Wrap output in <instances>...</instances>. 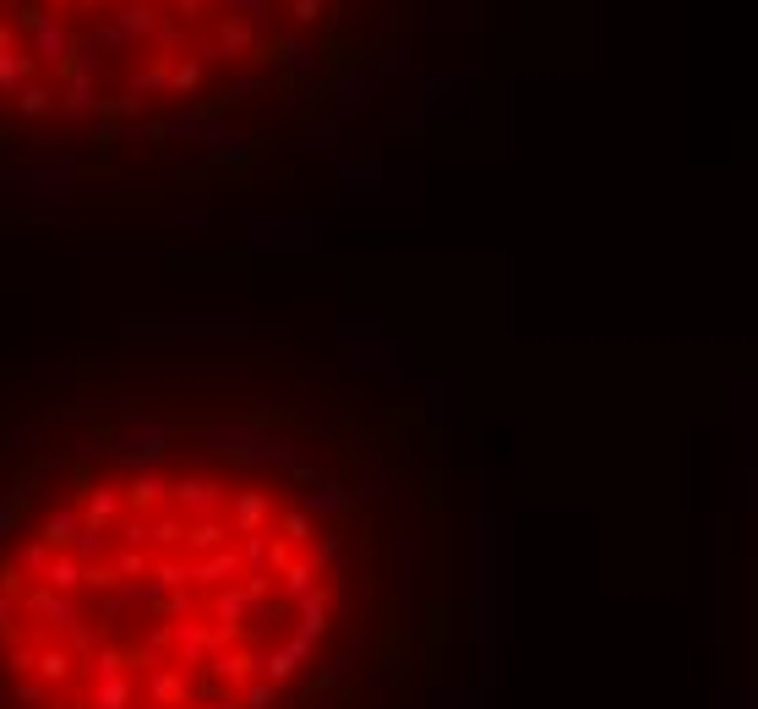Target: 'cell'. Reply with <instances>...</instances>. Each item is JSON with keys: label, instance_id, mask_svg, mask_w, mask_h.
I'll return each instance as SVG.
<instances>
[{"label": "cell", "instance_id": "9c48e42d", "mask_svg": "<svg viewBox=\"0 0 758 709\" xmlns=\"http://www.w3.org/2000/svg\"><path fill=\"white\" fill-rule=\"evenodd\" d=\"M77 529H82V503H77V497H65V503H55V508H44V518H39V540L55 546V551H65V546L77 540Z\"/></svg>", "mask_w": 758, "mask_h": 709}, {"label": "cell", "instance_id": "5b68a950", "mask_svg": "<svg viewBox=\"0 0 758 709\" xmlns=\"http://www.w3.org/2000/svg\"><path fill=\"white\" fill-rule=\"evenodd\" d=\"M241 574H246V563H241V546H235V540L219 546V551L186 557V579L196 595H213V589H224V584H241Z\"/></svg>", "mask_w": 758, "mask_h": 709}, {"label": "cell", "instance_id": "7c38bea8", "mask_svg": "<svg viewBox=\"0 0 758 709\" xmlns=\"http://www.w3.org/2000/svg\"><path fill=\"white\" fill-rule=\"evenodd\" d=\"M33 677H39V682H50V688H65V682L77 677V660H71V649H65L61 639H39Z\"/></svg>", "mask_w": 758, "mask_h": 709}, {"label": "cell", "instance_id": "d4e9b609", "mask_svg": "<svg viewBox=\"0 0 758 709\" xmlns=\"http://www.w3.org/2000/svg\"><path fill=\"white\" fill-rule=\"evenodd\" d=\"M115 584H127L115 574V563H88V568H82V589H88V595H110Z\"/></svg>", "mask_w": 758, "mask_h": 709}, {"label": "cell", "instance_id": "4fadbf2b", "mask_svg": "<svg viewBox=\"0 0 758 709\" xmlns=\"http://www.w3.org/2000/svg\"><path fill=\"white\" fill-rule=\"evenodd\" d=\"M131 671V639H110L88 655V677H127Z\"/></svg>", "mask_w": 758, "mask_h": 709}, {"label": "cell", "instance_id": "52a82bcc", "mask_svg": "<svg viewBox=\"0 0 758 709\" xmlns=\"http://www.w3.org/2000/svg\"><path fill=\"white\" fill-rule=\"evenodd\" d=\"M77 503H82V524L115 529V524L127 518V486H121V480H88V486L77 492Z\"/></svg>", "mask_w": 758, "mask_h": 709}, {"label": "cell", "instance_id": "8fae6325", "mask_svg": "<svg viewBox=\"0 0 758 709\" xmlns=\"http://www.w3.org/2000/svg\"><path fill=\"white\" fill-rule=\"evenodd\" d=\"M230 540H235V529H230V518H224V514L186 518V557H202V551H219V546H230Z\"/></svg>", "mask_w": 758, "mask_h": 709}, {"label": "cell", "instance_id": "cb8c5ba5", "mask_svg": "<svg viewBox=\"0 0 758 709\" xmlns=\"http://www.w3.org/2000/svg\"><path fill=\"white\" fill-rule=\"evenodd\" d=\"M284 699V688H273L267 677H252L246 688H241V709H273Z\"/></svg>", "mask_w": 758, "mask_h": 709}, {"label": "cell", "instance_id": "2e32d148", "mask_svg": "<svg viewBox=\"0 0 758 709\" xmlns=\"http://www.w3.org/2000/svg\"><path fill=\"white\" fill-rule=\"evenodd\" d=\"M148 546H159V551H186V518L153 514L148 518Z\"/></svg>", "mask_w": 758, "mask_h": 709}, {"label": "cell", "instance_id": "30bf717a", "mask_svg": "<svg viewBox=\"0 0 758 709\" xmlns=\"http://www.w3.org/2000/svg\"><path fill=\"white\" fill-rule=\"evenodd\" d=\"M82 705L88 709H137V682L127 677H88V693H82Z\"/></svg>", "mask_w": 758, "mask_h": 709}, {"label": "cell", "instance_id": "ba28073f", "mask_svg": "<svg viewBox=\"0 0 758 709\" xmlns=\"http://www.w3.org/2000/svg\"><path fill=\"white\" fill-rule=\"evenodd\" d=\"M121 486H127V514L153 518V514L170 508V486H175V480H170L164 469H137V475H127Z\"/></svg>", "mask_w": 758, "mask_h": 709}, {"label": "cell", "instance_id": "6da1fadb", "mask_svg": "<svg viewBox=\"0 0 758 709\" xmlns=\"http://www.w3.org/2000/svg\"><path fill=\"white\" fill-rule=\"evenodd\" d=\"M17 611H22V622H44V628H77V622H88V611H82V600L77 595H61V589H44V584H28L22 589V600H17Z\"/></svg>", "mask_w": 758, "mask_h": 709}, {"label": "cell", "instance_id": "8992f818", "mask_svg": "<svg viewBox=\"0 0 758 709\" xmlns=\"http://www.w3.org/2000/svg\"><path fill=\"white\" fill-rule=\"evenodd\" d=\"M279 503H284V497H273L267 486H230L224 518H230L235 535H246V529H267V524L279 518Z\"/></svg>", "mask_w": 758, "mask_h": 709}, {"label": "cell", "instance_id": "44dd1931", "mask_svg": "<svg viewBox=\"0 0 758 709\" xmlns=\"http://www.w3.org/2000/svg\"><path fill=\"white\" fill-rule=\"evenodd\" d=\"M50 699H55V688L39 682V677H17V688H11V705L17 709H44Z\"/></svg>", "mask_w": 758, "mask_h": 709}, {"label": "cell", "instance_id": "4316f807", "mask_svg": "<svg viewBox=\"0 0 758 709\" xmlns=\"http://www.w3.org/2000/svg\"><path fill=\"white\" fill-rule=\"evenodd\" d=\"M115 529H121V535H115V546H137V551H148V518H142V514H127Z\"/></svg>", "mask_w": 758, "mask_h": 709}, {"label": "cell", "instance_id": "484cf974", "mask_svg": "<svg viewBox=\"0 0 758 709\" xmlns=\"http://www.w3.org/2000/svg\"><path fill=\"white\" fill-rule=\"evenodd\" d=\"M50 110H55V93H50V88H33V82L17 88V115H50Z\"/></svg>", "mask_w": 758, "mask_h": 709}, {"label": "cell", "instance_id": "7402d4cb", "mask_svg": "<svg viewBox=\"0 0 758 709\" xmlns=\"http://www.w3.org/2000/svg\"><path fill=\"white\" fill-rule=\"evenodd\" d=\"M137 600H142V589H131V584H115V589L99 600V617H104V622H121V617H127Z\"/></svg>", "mask_w": 758, "mask_h": 709}, {"label": "cell", "instance_id": "f1b7e54d", "mask_svg": "<svg viewBox=\"0 0 758 709\" xmlns=\"http://www.w3.org/2000/svg\"><path fill=\"white\" fill-rule=\"evenodd\" d=\"M0 709H6V705H0Z\"/></svg>", "mask_w": 758, "mask_h": 709}, {"label": "cell", "instance_id": "ac0fdd59", "mask_svg": "<svg viewBox=\"0 0 758 709\" xmlns=\"http://www.w3.org/2000/svg\"><path fill=\"white\" fill-rule=\"evenodd\" d=\"M33 660H39V639H11L0 655V671L6 677H33Z\"/></svg>", "mask_w": 758, "mask_h": 709}, {"label": "cell", "instance_id": "3957f363", "mask_svg": "<svg viewBox=\"0 0 758 709\" xmlns=\"http://www.w3.org/2000/svg\"><path fill=\"white\" fill-rule=\"evenodd\" d=\"M262 655H267L262 645L213 649V655H208V666H202L196 677H208V682H224V688H235V693H241V688H246L252 677H262Z\"/></svg>", "mask_w": 758, "mask_h": 709}, {"label": "cell", "instance_id": "e0dca14e", "mask_svg": "<svg viewBox=\"0 0 758 709\" xmlns=\"http://www.w3.org/2000/svg\"><path fill=\"white\" fill-rule=\"evenodd\" d=\"M28 77H33V55L11 50V39L0 33V93H11V88H28Z\"/></svg>", "mask_w": 758, "mask_h": 709}, {"label": "cell", "instance_id": "9a60e30c", "mask_svg": "<svg viewBox=\"0 0 758 709\" xmlns=\"http://www.w3.org/2000/svg\"><path fill=\"white\" fill-rule=\"evenodd\" d=\"M110 546H115V540H110V529H93V524H82V529H77V540H71L65 551H71V557L88 568V563H110Z\"/></svg>", "mask_w": 758, "mask_h": 709}, {"label": "cell", "instance_id": "603a6c76", "mask_svg": "<svg viewBox=\"0 0 758 709\" xmlns=\"http://www.w3.org/2000/svg\"><path fill=\"white\" fill-rule=\"evenodd\" d=\"M61 645L71 649V660H77V666H88V655L99 649V634H93V622H77V628H65V634H61Z\"/></svg>", "mask_w": 758, "mask_h": 709}, {"label": "cell", "instance_id": "277c9868", "mask_svg": "<svg viewBox=\"0 0 758 709\" xmlns=\"http://www.w3.org/2000/svg\"><path fill=\"white\" fill-rule=\"evenodd\" d=\"M191 671H181L175 660H164V666H148L142 671V682H137V699L148 709H181V705H191Z\"/></svg>", "mask_w": 758, "mask_h": 709}, {"label": "cell", "instance_id": "5bb4252c", "mask_svg": "<svg viewBox=\"0 0 758 709\" xmlns=\"http://www.w3.org/2000/svg\"><path fill=\"white\" fill-rule=\"evenodd\" d=\"M44 589H61V595H82V563L71 551H50V568H44Z\"/></svg>", "mask_w": 758, "mask_h": 709}, {"label": "cell", "instance_id": "83f0119b", "mask_svg": "<svg viewBox=\"0 0 758 709\" xmlns=\"http://www.w3.org/2000/svg\"><path fill=\"white\" fill-rule=\"evenodd\" d=\"M44 709H88V705H77V699H50Z\"/></svg>", "mask_w": 758, "mask_h": 709}, {"label": "cell", "instance_id": "ffe728a7", "mask_svg": "<svg viewBox=\"0 0 758 709\" xmlns=\"http://www.w3.org/2000/svg\"><path fill=\"white\" fill-rule=\"evenodd\" d=\"M110 563H115V574H121V579H148L153 551H137V546H110Z\"/></svg>", "mask_w": 758, "mask_h": 709}, {"label": "cell", "instance_id": "d6986e66", "mask_svg": "<svg viewBox=\"0 0 758 709\" xmlns=\"http://www.w3.org/2000/svg\"><path fill=\"white\" fill-rule=\"evenodd\" d=\"M50 551H55V546H44V540L33 535V540H22V546L11 551V563H17L28 579H44V568H50Z\"/></svg>", "mask_w": 758, "mask_h": 709}, {"label": "cell", "instance_id": "7a4b0ae2", "mask_svg": "<svg viewBox=\"0 0 758 709\" xmlns=\"http://www.w3.org/2000/svg\"><path fill=\"white\" fill-rule=\"evenodd\" d=\"M224 503H230V486H224L219 475H208V469H196V475H186V480L170 486V508H175L181 518L224 514Z\"/></svg>", "mask_w": 758, "mask_h": 709}]
</instances>
